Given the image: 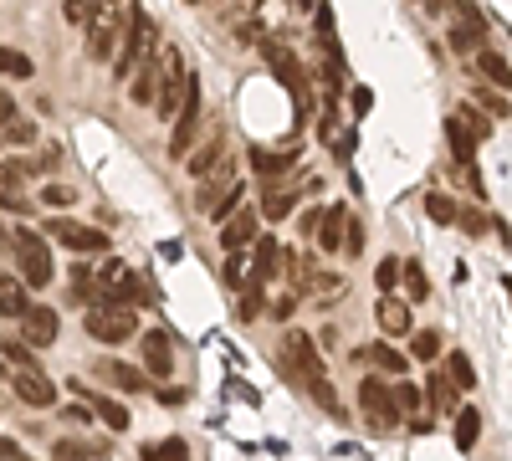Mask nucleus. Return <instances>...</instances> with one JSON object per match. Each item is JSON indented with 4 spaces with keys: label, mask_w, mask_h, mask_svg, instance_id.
I'll use <instances>...</instances> for the list:
<instances>
[{
    "label": "nucleus",
    "mask_w": 512,
    "mask_h": 461,
    "mask_svg": "<svg viewBox=\"0 0 512 461\" xmlns=\"http://www.w3.org/2000/svg\"><path fill=\"white\" fill-rule=\"evenodd\" d=\"M277 354H282V374H287L292 385H303L328 415H344V405H338V395H333V380L323 374V354H318V344L308 339L303 328H287Z\"/></svg>",
    "instance_id": "1"
},
{
    "label": "nucleus",
    "mask_w": 512,
    "mask_h": 461,
    "mask_svg": "<svg viewBox=\"0 0 512 461\" xmlns=\"http://www.w3.org/2000/svg\"><path fill=\"white\" fill-rule=\"evenodd\" d=\"M190 67H185V52L180 47H164L159 41V52H154V113L159 118H175L185 88H190Z\"/></svg>",
    "instance_id": "2"
},
{
    "label": "nucleus",
    "mask_w": 512,
    "mask_h": 461,
    "mask_svg": "<svg viewBox=\"0 0 512 461\" xmlns=\"http://www.w3.org/2000/svg\"><path fill=\"white\" fill-rule=\"evenodd\" d=\"M159 52V31L149 21L144 6H128V26H123V52H118V77H134L139 67H149Z\"/></svg>",
    "instance_id": "3"
},
{
    "label": "nucleus",
    "mask_w": 512,
    "mask_h": 461,
    "mask_svg": "<svg viewBox=\"0 0 512 461\" xmlns=\"http://www.w3.org/2000/svg\"><path fill=\"white\" fill-rule=\"evenodd\" d=\"M82 26H88V52L98 62H108L113 47H118V36H123V0H88Z\"/></svg>",
    "instance_id": "4"
},
{
    "label": "nucleus",
    "mask_w": 512,
    "mask_h": 461,
    "mask_svg": "<svg viewBox=\"0 0 512 461\" xmlns=\"http://www.w3.org/2000/svg\"><path fill=\"white\" fill-rule=\"evenodd\" d=\"M492 134V123L477 113V103H461V108H451V118H446V139H451V154L461 159V164H472V154H477V144Z\"/></svg>",
    "instance_id": "5"
},
{
    "label": "nucleus",
    "mask_w": 512,
    "mask_h": 461,
    "mask_svg": "<svg viewBox=\"0 0 512 461\" xmlns=\"http://www.w3.org/2000/svg\"><path fill=\"white\" fill-rule=\"evenodd\" d=\"M11 246H16V262H21V282L26 287H47L57 277L52 251H47V241H41V231H16Z\"/></svg>",
    "instance_id": "6"
},
{
    "label": "nucleus",
    "mask_w": 512,
    "mask_h": 461,
    "mask_svg": "<svg viewBox=\"0 0 512 461\" xmlns=\"http://www.w3.org/2000/svg\"><path fill=\"white\" fill-rule=\"evenodd\" d=\"M139 298V277H134V267L128 262H103L98 272H93V303H118V308H128Z\"/></svg>",
    "instance_id": "7"
},
{
    "label": "nucleus",
    "mask_w": 512,
    "mask_h": 461,
    "mask_svg": "<svg viewBox=\"0 0 512 461\" xmlns=\"http://www.w3.org/2000/svg\"><path fill=\"white\" fill-rule=\"evenodd\" d=\"M200 108H205L200 82H190L185 98H180V108H175V134H169V154H175V159H190V149H195V134H200Z\"/></svg>",
    "instance_id": "8"
},
{
    "label": "nucleus",
    "mask_w": 512,
    "mask_h": 461,
    "mask_svg": "<svg viewBox=\"0 0 512 461\" xmlns=\"http://www.w3.org/2000/svg\"><path fill=\"white\" fill-rule=\"evenodd\" d=\"M359 415H364L374 431H395L400 426V410L390 400V385L374 380V374H364V385H359Z\"/></svg>",
    "instance_id": "9"
},
{
    "label": "nucleus",
    "mask_w": 512,
    "mask_h": 461,
    "mask_svg": "<svg viewBox=\"0 0 512 461\" xmlns=\"http://www.w3.org/2000/svg\"><path fill=\"white\" fill-rule=\"evenodd\" d=\"M88 333H93L98 344H123V339H134V333H139V318L128 313V308H118V303H93Z\"/></svg>",
    "instance_id": "10"
},
{
    "label": "nucleus",
    "mask_w": 512,
    "mask_h": 461,
    "mask_svg": "<svg viewBox=\"0 0 512 461\" xmlns=\"http://www.w3.org/2000/svg\"><path fill=\"white\" fill-rule=\"evenodd\" d=\"M256 236H262V216H256L251 205H236L231 216H221V246L226 251H246Z\"/></svg>",
    "instance_id": "11"
},
{
    "label": "nucleus",
    "mask_w": 512,
    "mask_h": 461,
    "mask_svg": "<svg viewBox=\"0 0 512 461\" xmlns=\"http://www.w3.org/2000/svg\"><path fill=\"white\" fill-rule=\"evenodd\" d=\"M52 241L72 246V251H108V231H93V226H77V221H47Z\"/></svg>",
    "instance_id": "12"
},
{
    "label": "nucleus",
    "mask_w": 512,
    "mask_h": 461,
    "mask_svg": "<svg viewBox=\"0 0 512 461\" xmlns=\"http://www.w3.org/2000/svg\"><path fill=\"white\" fill-rule=\"evenodd\" d=\"M11 390H16L26 405H36V410H47V405L57 400V385H52L41 369H16V374H11Z\"/></svg>",
    "instance_id": "13"
},
{
    "label": "nucleus",
    "mask_w": 512,
    "mask_h": 461,
    "mask_svg": "<svg viewBox=\"0 0 512 461\" xmlns=\"http://www.w3.org/2000/svg\"><path fill=\"white\" fill-rule=\"evenodd\" d=\"M57 339V313L52 308H26L21 313V344L26 349H47Z\"/></svg>",
    "instance_id": "14"
},
{
    "label": "nucleus",
    "mask_w": 512,
    "mask_h": 461,
    "mask_svg": "<svg viewBox=\"0 0 512 461\" xmlns=\"http://www.w3.org/2000/svg\"><path fill=\"white\" fill-rule=\"evenodd\" d=\"M169 369H175V339H169L164 328H149L144 333V374H159L164 380Z\"/></svg>",
    "instance_id": "15"
},
{
    "label": "nucleus",
    "mask_w": 512,
    "mask_h": 461,
    "mask_svg": "<svg viewBox=\"0 0 512 461\" xmlns=\"http://www.w3.org/2000/svg\"><path fill=\"white\" fill-rule=\"evenodd\" d=\"M31 139H36L31 118H21L11 93H0V144H31Z\"/></svg>",
    "instance_id": "16"
},
{
    "label": "nucleus",
    "mask_w": 512,
    "mask_h": 461,
    "mask_svg": "<svg viewBox=\"0 0 512 461\" xmlns=\"http://www.w3.org/2000/svg\"><path fill=\"white\" fill-rule=\"evenodd\" d=\"M297 195H303V190H292V185H267L262 190V211H256V216H267V221H287L292 211H297Z\"/></svg>",
    "instance_id": "17"
},
{
    "label": "nucleus",
    "mask_w": 512,
    "mask_h": 461,
    "mask_svg": "<svg viewBox=\"0 0 512 461\" xmlns=\"http://www.w3.org/2000/svg\"><path fill=\"white\" fill-rule=\"evenodd\" d=\"M354 359H369L379 374H390V380H400V374L410 369V354H400L395 344H369V349H359Z\"/></svg>",
    "instance_id": "18"
},
{
    "label": "nucleus",
    "mask_w": 512,
    "mask_h": 461,
    "mask_svg": "<svg viewBox=\"0 0 512 461\" xmlns=\"http://www.w3.org/2000/svg\"><path fill=\"white\" fill-rule=\"evenodd\" d=\"M344 226H349V211H344V205H328V216H318V226H313L318 246L338 251V246H344Z\"/></svg>",
    "instance_id": "19"
},
{
    "label": "nucleus",
    "mask_w": 512,
    "mask_h": 461,
    "mask_svg": "<svg viewBox=\"0 0 512 461\" xmlns=\"http://www.w3.org/2000/svg\"><path fill=\"white\" fill-rule=\"evenodd\" d=\"M31 303H26V282H16V277H6L0 272V318H21Z\"/></svg>",
    "instance_id": "20"
},
{
    "label": "nucleus",
    "mask_w": 512,
    "mask_h": 461,
    "mask_svg": "<svg viewBox=\"0 0 512 461\" xmlns=\"http://www.w3.org/2000/svg\"><path fill=\"white\" fill-rule=\"evenodd\" d=\"M292 164H297V149L287 144V149H256L251 154V170L256 175H277V170H292Z\"/></svg>",
    "instance_id": "21"
},
{
    "label": "nucleus",
    "mask_w": 512,
    "mask_h": 461,
    "mask_svg": "<svg viewBox=\"0 0 512 461\" xmlns=\"http://www.w3.org/2000/svg\"><path fill=\"white\" fill-rule=\"evenodd\" d=\"M379 328L384 333H410V303H400V298H379Z\"/></svg>",
    "instance_id": "22"
},
{
    "label": "nucleus",
    "mask_w": 512,
    "mask_h": 461,
    "mask_svg": "<svg viewBox=\"0 0 512 461\" xmlns=\"http://www.w3.org/2000/svg\"><path fill=\"white\" fill-rule=\"evenodd\" d=\"M251 246H256V257H251V282L262 287V282H272V262H277V241H272V236H256Z\"/></svg>",
    "instance_id": "23"
},
{
    "label": "nucleus",
    "mask_w": 512,
    "mask_h": 461,
    "mask_svg": "<svg viewBox=\"0 0 512 461\" xmlns=\"http://www.w3.org/2000/svg\"><path fill=\"white\" fill-rule=\"evenodd\" d=\"M477 436H482V410H472V405L456 410V446H461V451H472Z\"/></svg>",
    "instance_id": "24"
},
{
    "label": "nucleus",
    "mask_w": 512,
    "mask_h": 461,
    "mask_svg": "<svg viewBox=\"0 0 512 461\" xmlns=\"http://www.w3.org/2000/svg\"><path fill=\"white\" fill-rule=\"evenodd\" d=\"M103 374H108V380H113L118 390H144V385H149V374H144V369L118 364V359H108V364H103Z\"/></svg>",
    "instance_id": "25"
},
{
    "label": "nucleus",
    "mask_w": 512,
    "mask_h": 461,
    "mask_svg": "<svg viewBox=\"0 0 512 461\" xmlns=\"http://www.w3.org/2000/svg\"><path fill=\"white\" fill-rule=\"evenodd\" d=\"M395 282L405 287V298H410V303H425V292H431V282H425L420 262H400V277H395Z\"/></svg>",
    "instance_id": "26"
},
{
    "label": "nucleus",
    "mask_w": 512,
    "mask_h": 461,
    "mask_svg": "<svg viewBox=\"0 0 512 461\" xmlns=\"http://www.w3.org/2000/svg\"><path fill=\"white\" fill-rule=\"evenodd\" d=\"M0 205H6V211H26V195H21V175L11 170V164H0Z\"/></svg>",
    "instance_id": "27"
},
{
    "label": "nucleus",
    "mask_w": 512,
    "mask_h": 461,
    "mask_svg": "<svg viewBox=\"0 0 512 461\" xmlns=\"http://www.w3.org/2000/svg\"><path fill=\"white\" fill-rule=\"evenodd\" d=\"M410 359L436 364V359H441V333H436V328H420L415 339H410Z\"/></svg>",
    "instance_id": "28"
},
{
    "label": "nucleus",
    "mask_w": 512,
    "mask_h": 461,
    "mask_svg": "<svg viewBox=\"0 0 512 461\" xmlns=\"http://www.w3.org/2000/svg\"><path fill=\"white\" fill-rule=\"evenodd\" d=\"M420 395L431 400V410H451V405H456V385L446 380V374H431V385H425Z\"/></svg>",
    "instance_id": "29"
},
{
    "label": "nucleus",
    "mask_w": 512,
    "mask_h": 461,
    "mask_svg": "<svg viewBox=\"0 0 512 461\" xmlns=\"http://www.w3.org/2000/svg\"><path fill=\"white\" fill-rule=\"evenodd\" d=\"M93 410H98V421H103V426H113V431H128V405H118V400L98 395V400H93Z\"/></svg>",
    "instance_id": "30"
},
{
    "label": "nucleus",
    "mask_w": 512,
    "mask_h": 461,
    "mask_svg": "<svg viewBox=\"0 0 512 461\" xmlns=\"http://www.w3.org/2000/svg\"><path fill=\"white\" fill-rule=\"evenodd\" d=\"M477 67H482V77L497 82V88H507V57H502V52H487V47H482V52H477Z\"/></svg>",
    "instance_id": "31"
},
{
    "label": "nucleus",
    "mask_w": 512,
    "mask_h": 461,
    "mask_svg": "<svg viewBox=\"0 0 512 461\" xmlns=\"http://www.w3.org/2000/svg\"><path fill=\"white\" fill-rule=\"evenodd\" d=\"M482 36H487V26H456L451 31V47L456 52H482Z\"/></svg>",
    "instance_id": "32"
},
{
    "label": "nucleus",
    "mask_w": 512,
    "mask_h": 461,
    "mask_svg": "<svg viewBox=\"0 0 512 461\" xmlns=\"http://www.w3.org/2000/svg\"><path fill=\"white\" fill-rule=\"evenodd\" d=\"M390 400H395V410H400V415H415V410L425 405V395H420L415 385H390Z\"/></svg>",
    "instance_id": "33"
},
{
    "label": "nucleus",
    "mask_w": 512,
    "mask_h": 461,
    "mask_svg": "<svg viewBox=\"0 0 512 461\" xmlns=\"http://www.w3.org/2000/svg\"><path fill=\"white\" fill-rule=\"evenodd\" d=\"M0 72L6 77H31V57L16 52V47H0Z\"/></svg>",
    "instance_id": "34"
},
{
    "label": "nucleus",
    "mask_w": 512,
    "mask_h": 461,
    "mask_svg": "<svg viewBox=\"0 0 512 461\" xmlns=\"http://www.w3.org/2000/svg\"><path fill=\"white\" fill-rule=\"evenodd\" d=\"M144 461H190L185 441H164V446H144Z\"/></svg>",
    "instance_id": "35"
},
{
    "label": "nucleus",
    "mask_w": 512,
    "mask_h": 461,
    "mask_svg": "<svg viewBox=\"0 0 512 461\" xmlns=\"http://www.w3.org/2000/svg\"><path fill=\"white\" fill-rule=\"evenodd\" d=\"M446 380H451L456 390H472V385H477V374H472V364H466V354H451V369H446Z\"/></svg>",
    "instance_id": "36"
},
{
    "label": "nucleus",
    "mask_w": 512,
    "mask_h": 461,
    "mask_svg": "<svg viewBox=\"0 0 512 461\" xmlns=\"http://www.w3.org/2000/svg\"><path fill=\"white\" fill-rule=\"evenodd\" d=\"M425 216H431L436 226H451V221H456V205H451L446 195H425Z\"/></svg>",
    "instance_id": "37"
},
{
    "label": "nucleus",
    "mask_w": 512,
    "mask_h": 461,
    "mask_svg": "<svg viewBox=\"0 0 512 461\" xmlns=\"http://www.w3.org/2000/svg\"><path fill=\"white\" fill-rule=\"evenodd\" d=\"M236 318H262V287H256V282L236 298Z\"/></svg>",
    "instance_id": "38"
},
{
    "label": "nucleus",
    "mask_w": 512,
    "mask_h": 461,
    "mask_svg": "<svg viewBox=\"0 0 512 461\" xmlns=\"http://www.w3.org/2000/svg\"><path fill=\"white\" fill-rule=\"evenodd\" d=\"M134 103H154V62L134 72Z\"/></svg>",
    "instance_id": "39"
},
{
    "label": "nucleus",
    "mask_w": 512,
    "mask_h": 461,
    "mask_svg": "<svg viewBox=\"0 0 512 461\" xmlns=\"http://www.w3.org/2000/svg\"><path fill=\"white\" fill-rule=\"evenodd\" d=\"M0 354H6L16 369H36V354H31L26 344H0Z\"/></svg>",
    "instance_id": "40"
},
{
    "label": "nucleus",
    "mask_w": 512,
    "mask_h": 461,
    "mask_svg": "<svg viewBox=\"0 0 512 461\" xmlns=\"http://www.w3.org/2000/svg\"><path fill=\"white\" fill-rule=\"evenodd\" d=\"M395 277H400V257H384V262H379V272H374V282H379L384 292H390V287H395Z\"/></svg>",
    "instance_id": "41"
},
{
    "label": "nucleus",
    "mask_w": 512,
    "mask_h": 461,
    "mask_svg": "<svg viewBox=\"0 0 512 461\" xmlns=\"http://www.w3.org/2000/svg\"><path fill=\"white\" fill-rule=\"evenodd\" d=\"M456 221H461V226H466V231H472V236H482V231H487V226H492V221H487V216H482V211H456Z\"/></svg>",
    "instance_id": "42"
},
{
    "label": "nucleus",
    "mask_w": 512,
    "mask_h": 461,
    "mask_svg": "<svg viewBox=\"0 0 512 461\" xmlns=\"http://www.w3.org/2000/svg\"><path fill=\"white\" fill-rule=\"evenodd\" d=\"M292 308H297V292H282V298H277V303H272L267 313H272L277 323H287V318H292Z\"/></svg>",
    "instance_id": "43"
},
{
    "label": "nucleus",
    "mask_w": 512,
    "mask_h": 461,
    "mask_svg": "<svg viewBox=\"0 0 512 461\" xmlns=\"http://www.w3.org/2000/svg\"><path fill=\"white\" fill-rule=\"evenodd\" d=\"M72 195L77 190H67V185H47V190H41V200H47V205H72Z\"/></svg>",
    "instance_id": "44"
},
{
    "label": "nucleus",
    "mask_w": 512,
    "mask_h": 461,
    "mask_svg": "<svg viewBox=\"0 0 512 461\" xmlns=\"http://www.w3.org/2000/svg\"><path fill=\"white\" fill-rule=\"evenodd\" d=\"M344 251H364V226H359V221L344 226Z\"/></svg>",
    "instance_id": "45"
},
{
    "label": "nucleus",
    "mask_w": 512,
    "mask_h": 461,
    "mask_svg": "<svg viewBox=\"0 0 512 461\" xmlns=\"http://www.w3.org/2000/svg\"><path fill=\"white\" fill-rule=\"evenodd\" d=\"M0 461H31V456H26V451L11 441V436H0Z\"/></svg>",
    "instance_id": "46"
},
{
    "label": "nucleus",
    "mask_w": 512,
    "mask_h": 461,
    "mask_svg": "<svg viewBox=\"0 0 512 461\" xmlns=\"http://www.w3.org/2000/svg\"><path fill=\"white\" fill-rule=\"evenodd\" d=\"M57 461H93L88 451H77L72 441H57Z\"/></svg>",
    "instance_id": "47"
},
{
    "label": "nucleus",
    "mask_w": 512,
    "mask_h": 461,
    "mask_svg": "<svg viewBox=\"0 0 512 461\" xmlns=\"http://www.w3.org/2000/svg\"><path fill=\"white\" fill-rule=\"evenodd\" d=\"M154 400H159V405H185V400H190V390H159Z\"/></svg>",
    "instance_id": "48"
},
{
    "label": "nucleus",
    "mask_w": 512,
    "mask_h": 461,
    "mask_svg": "<svg viewBox=\"0 0 512 461\" xmlns=\"http://www.w3.org/2000/svg\"><path fill=\"white\" fill-rule=\"evenodd\" d=\"M82 16H88V0H67V21L82 26Z\"/></svg>",
    "instance_id": "49"
},
{
    "label": "nucleus",
    "mask_w": 512,
    "mask_h": 461,
    "mask_svg": "<svg viewBox=\"0 0 512 461\" xmlns=\"http://www.w3.org/2000/svg\"><path fill=\"white\" fill-rule=\"evenodd\" d=\"M0 149H6V144H0Z\"/></svg>",
    "instance_id": "50"
}]
</instances>
